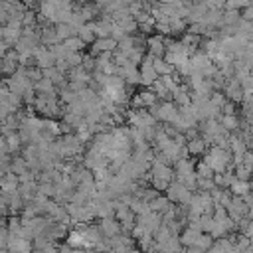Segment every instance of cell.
Listing matches in <instances>:
<instances>
[{"instance_id":"cell-1","label":"cell","mask_w":253,"mask_h":253,"mask_svg":"<svg viewBox=\"0 0 253 253\" xmlns=\"http://www.w3.org/2000/svg\"><path fill=\"white\" fill-rule=\"evenodd\" d=\"M10 253H32V243L22 235H6V245Z\"/></svg>"},{"instance_id":"cell-2","label":"cell","mask_w":253,"mask_h":253,"mask_svg":"<svg viewBox=\"0 0 253 253\" xmlns=\"http://www.w3.org/2000/svg\"><path fill=\"white\" fill-rule=\"evenodd\" d=\"M18 186H20V180H18V176L16 174H12V172H6L2 178H0V194L2 196H14V194H18Z\"/></svg>"},{"instance_id":"cell-3","label":"cell","mask_w":253,"mask_h":253,"mask_svg":"<svg viewBox=\"0 0 253 253\" xmlns=\"http://www.w3.org/2000/svg\"><path fill=\"white\" fill-rule=\"evenodd\" d=\"M18 61H20V57H18L16 51H6V53L0 57V73H6V75L16 73Z\"/></svg>"},{"instance_id":"cell-4","label":"cell","mask_w":253,"mask_h":253,"mask_svg":"<svg viewBox=\"0 0 253 253\" xmlns=\"http://www.w3.org/2000/svg\"><path fill=\"white\" fill-rule=\"evenodd\" d=\"M34 57H36V63H38L40 67H43V69L53 67V63H55V55H53V51L47 49V47H38L36 53H34Z\"/></svg>"},{"instance_id":"cell-5","label":"cell","mask_w":253,"mask_h":253,"mask_svg":"<svg viewBox=\"0 0 253 253\" xmlns=\"http://www.w3.org/2000/svg\"><path fill=\"white\" fill-rule=\"evenodd\" d=\"M158 77V73L154 71V65L150 63V59L146 61V63H142V71H140V81L142 83H146V85H150V83H154V79Z\"/></svg>"},{"instance_id":"cell-6","label":"cell","mask_w":253,"mask_h":253,"mask_svg":"<svg viewBox=\"0 0 253 253\" xmlns=\"http://www.w3.org/2000/svg\"><path fill=\"white\" fill-rule=\"evenodd\" d=\"M75 32H77V30H75L71 24H57V28H55L57 40H69V38H73Z\"/></svg>"},{"instance_id":"cell-7","label":"cell","mask_w":253,"mask_h":253,"mask_svg":"<svg viewBox=\"0 0 253 253\" xmlns=\"http://www.w3.org/2000/svg\"><path fill=\"white\" fill-rule=\"evenodd\" d=\"M156 117H158V119H164V121H174V119H176V111H174V107H172L170 103H166V105L158 107Z\"/></svg>"},{"instance_id":"cell-8","label":"cell","mask_w":253,"mask_h":253,"mask_svg":"<svg viewBox=\"0 0 253 253\" xmlns=\"http://www.w3.org/2000/svg\"><path fill=\"white\" fill-rule=\"evenodd\" d=\"M10 168H12V174H16L18 178H20V176H24V174L28 172V170H26V168H28V164H26V160H24V158H14V160H12V164H10Z\"/></svg>"},{"instance_id":"cell-9","label":"cell","mask_w":253,"mask_h":253,"mask_svg":"<svg viewBox=\"0 0 253 253\" xmlns=\"http://www.w3.org/2000/svg\"><path fill=\"white\" fill-rule=\"evenodd\" d=\"M115 45H117V42H115L113 38H101V40L95 42L93 49H95V51H99V49H101V51H107V49H113Z\"/></svg>"},{"instance_id":"cell-10","label":"cell","mask_w":253,"mask_h":253,"mask_svg":"<svg viewBox=\"0 0 253 253\" xmlns=\"http://www.w3.org/2000/svg\"><path fill=\"white\" fill-rule=\"evenodd\" d=\"M83 43H85V42H83L81 38H75V36L63 42V45H65V47H67V51H71V53H75V51H79V49L83 47Z\"/></svg>"},{"instance_id":"cell-11","label":"cell","mask_w":253,"mask_h":253,"mask_svg":"<svg viewBox=\"0 0 253 253\" xmlns=\"http://www.w3.org/2000/svg\"><path fill=\"white\" fill-rule=\"evenodd\" d=\"M111 30H113V24H111V22L95 24V34H97L99 38H109V36H111Z\"/></svg>"},{"instance_id":"cell-12","label":"cell","mask_w":253,"mask_h":253,"mask_svg":"<svg viewBox=\"0 0 253 253\" xmlns=\"http://www.w3.org/2000/svg\"><path fill=\"white\" fill-rule=\"evenodd\" d=\"M36 89H38L40 93H43V95H51V91H53V83H51L49 79L42 77V79L36 83Z\"/></svg>"},{"instance_id":"cell-13","label":"cell","mask_w":253,"mask_h":253,"mask_svg":"<svg viewBox=\"0 0 253 253\" xmlns=\"http://www.w3.org/2000/svg\"><path fill=\"white\" fill-rule=\"evenodd\" d=\"M237 20H239V12L237 10H227L221 16V22H227V24H235Z\"/></svg>"},{"instance_id":"cell-14","label":"cell","mask_w":253,"mask_h":253,"mask_svg":"<svg viewBox=\"0 0 253 253\" xmlns=\"http://www.w3.org/2000/svg\"><path fill=\"white\" fill-rule=\"evenodd\" d=\"M148 45H150V51L152 53H162V40L160 38H150L148 40Z\"/></svg>"},{"instance_id":"cell-15","label":"cell","mask_w":253,"mask_h":253,"mask_svg":"<svg viewBox=\"0 0 253 253\" xmlns=\"http://www.w3.org/2000/svg\"><path fill=\"white\" fill-rule=\"evenodd\" d=\"M152 65H154V71H156V73H162V75H166V73L170 71V65H168L166 61H160V59H156Z\"/></svg>"},{"instance_id":"cell-16","label":"cell","mask_w":253,"mask_h":253,"mask_svg":"<svg viewBox=\"0 0 253 253\" xmlns=\"http://www.w3.org/2000/svg\"><path fill=\"white\" fill-rule=\"evenodd\" d=\"M42 42H43V43H53V42H57L55 32H53V30H45V32L42 34Z\"/></svg>"},{"instance_id":"cell-17","label":"cell","mask_w":253,"mask_h":253,"mask_svg":"<svg viewBox=\"0 0 253 253\" xmlns=\"http://www.w3.org/2000/svg\"><path fill=\"white\" fill-rule=\"evenodd\" d=\"M170 196H172V198H184L186 192H184V188H182L180 184H176V186L170 188Z\"/></svg>"},{"instance_id":"cell-18","label":"cell","mask_w":253,"mask_h":253,"mask_svg":"<svg viewBox=\"0 0 253 253\" xmlns=\"http://www.w3.org/2000/svg\"><path fill=\"white\" fill-rule=\"evenodd\" d=\"M243 20L249 22V24H253V4L245 6V10H243Z\"/></svg>"},{"instance_id":"cell-19","label":"cell","mask_w":253,"mask_h":253,"mask_svg":"<svg viewBox=\"0 0 253 253\" xmlns=\"http://www.w3.org/2000/svg\"><path fill=\"white\" fill-rule=\"evenodd\" d=\"M202 148H204L202 140H192V142H190V150H192V152H200Z\"/></svg>"},{"instance_id":"cell-20","label":"cell","mask_w":253,"mask_h":253,"mask_svg":"<svg viewBox=\"0 0 253 253\" xmlns=\"http://www.w3.org/2000/svg\"><path fill=\"white\" fill-rule=\"evenodd\" d=\"M6 174V162H4V158H0V178Z\"/></svg>"},{"instance_id":"cell-21","label":"cell","mask_w":253,"mask_h":253,"mask_svg":"<svg viewBox=\"0 0 253 253\" xmlns=\"http://www.w3.org/2000/svg\"><path fill=\"white\" fill-rule=\"evenodd\" d=\"M0 229H6L4 227V215H0Z\"/></svg>"},{"instance_id":"cell-22","label":"cell","mask_w":253,"mask_h":253,"mask_svg":"<svg viewBox=\"0 0 253 253\" xmlns=\"http://www.w3.org/2000/svg\"><path fill=\"white\" fill-rule=\"evenodd\" d=\"M0 253H10V251H8L6 247H0Z\"/></svg>"}]
</instances>
